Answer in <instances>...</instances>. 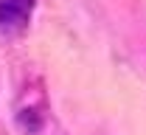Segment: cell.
<instances>
[{
  "instance_id": "obj_1",
  "label": "cell",
  "mask_w": 146,
  "mask_h": 135,
  "mask_svg": "<svg viewBox=\"0 0 146 135\" xmlns=\"http://www.w3.org/2000/svg\"><path fill=\"white\" fill-rule=\"evenodd\" d=\"M31 11H34V0H0V31L14 34L25 28Z\"/></svg>"
}]
</instances>
